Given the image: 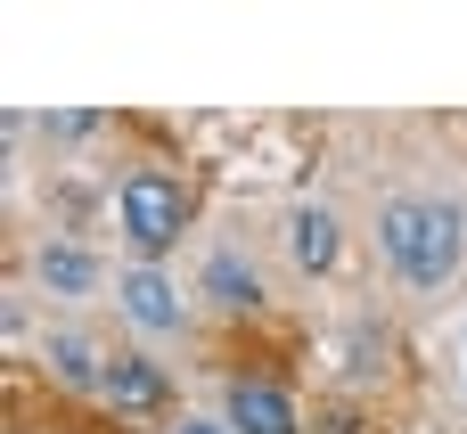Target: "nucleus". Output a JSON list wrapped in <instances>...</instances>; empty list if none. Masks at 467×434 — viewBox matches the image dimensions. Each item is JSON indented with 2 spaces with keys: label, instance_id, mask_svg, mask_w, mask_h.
<instances>
[{
  "label": "nucleus",
  "instance_id": "f257e3e1",
  "mask_svg": "<svg viewBox=\"0 0 467 434\" xmlns=\"http://www.w3.org/2000/svg\"><path fill=\"white\" fill-rule=\"evenodd\" d=\"M378 246H386V263H394L402 287L443 295L467 263V222H460V205H443V197H386Z\"/></svg>",
  "mask_w": 467,
  "mask_h": 434
},
{
  "label": "nucleus",
  "instance_id": "f03ea898",
  "mask_svg": "<svg viewBox=\"0 0 467 434\" xmlns=\"http://www.w3.org/2000/svg\"><path fill=\"white\" fill-rule=\"evenodd\" d=\"M115 222H123V238H131L140 254H164V246L189 230V189H181L172 172H131V181L115 189Z\"/></svg>",
  "mask_w": 467,
  "mask_h": 434
},
{
  "label": "nucleus",
  "instance_id": "7ed1b4c3",
  "mask_svg": "<svg viewBox=\"0 0 467 434\" xmlns=\"http://www.w3.org/2000/svg\"><path fill=\"white\" fill-rule=\"evenodd\" d=\"M115 304H123V320H131V328H148V336H172V328L189 320V312H181V287H172L164 271H148V263L115 279Z\"/></svg>",
  "mask_w": 467,
  "mask_h": 434
},
{
  "label": "nucleus",
  "instance_id": "20e7f679",
  "mask_svg": "<svg viewBox=\"0 0 467 434\" xmlns=\"http://www.w3.org/2000/svg\"><path fill=\"white\" fill-rule=\"evenodd\" d=\"M222 427H230V434H304V418H296V402H287L279 386L238 377L230 402H222Z\"/></svg>",
  "mask_w": 467,
  "mask_h": 434
},
{
  "label": "nucleus",
  "instance_id": "39448f33",
  "mask_svg": "<svg viewBox=\"0 0 467 434\" xmlns=\"http://www.w3.org/2000/svg\"><path fill=\"white\" fill-rule=\"evenodd\" d=\"M99 394H107L115 410H131V418H148V410H164V402H172L164 369H156V361H140V353H107V377H99Z\"/></svg>",
  "mask_w": 467,
  "mask_h": 434
},
{
  "label": "nucleus",
  "instance_id": "423d86ee",
  "mask_svg": "<svg viewBox=\"0 0 467 434\" xmlns=\"http://www.w3.org/2000/svg\"><path fill=\"white\" fill-rule=\"evenodd\" d=\"M337 246H345V238H337V213H328V205H296V213H287V254H296V271H328Z\"/></svg>",
  "mask_w": 467,
  "mask_h": 434
},
{
  "label": "nucleus",
  "instance_id": "0eeeda50",
  "mask_svg": "<svg viewBox=\"0 0 467 434\" xmlns=\"http://www.w3.org/2000/svg\"><path fill=\"white\" fill-rule=\"evenodd\" d=\"M33 271H41L49 295H90V287H99V254H90V246H41Z\"/></svg>",
  "mask_w": 467,
  "mask_h": 434
},
{
  "label": "nucleus",
  "instance_id": "6e6552de",
  "mask_svg": "<svg viewBox=\"0 0 467 434\" xmlns=\"http://www.w3.org/2000/svg\"><path fill=\"white\" fill-rule=\"evenodd\" d=\"M41 361H49L66 386H90V394H99V377H107V353H99L90 336H74V328H57V336L41 345Z\"/></svg>",
  "mask_w": 467,
  "mask_h": 434
},
{
  "label": "nucleus",
  "instance_id": "1a4fd4ad",
  "mask_svg": "<svg viewBox=\"0 0 467 434\" xmlns=\"http://www.w3.org/2000/svg\"><path fill=\"white\" fill-rule=\"evenodd\" d=\"M205 295L230 304V312H254V304H263V279H254V263H238V254H213V263H205Z\"/></svg>",
  "mask_w": 467,
  "mask_h": 434
},
{
  "label": "nucleus",
  "instance_id": "9d476101",
  "mask_svg": "<svg viewBox=\"0 0 467 434\" xmlns=\"http://www.w3.org/2000/svg\"><path fill=\"white\" fill-rule=\"evenodd\" d=\"M172 434H230V427H222V418H181Z\"/></svg>",
  "mask_w": 467,
  "mask_h": 434
}]
</instances>
